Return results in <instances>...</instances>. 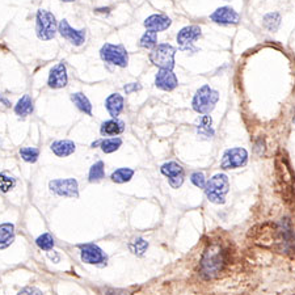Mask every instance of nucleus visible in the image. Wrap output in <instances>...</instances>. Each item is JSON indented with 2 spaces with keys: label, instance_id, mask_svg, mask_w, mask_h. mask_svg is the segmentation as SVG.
I'll use <instances>...</instances> for the list:
<instances>
[{
  "label": "nucleus",
  "instance_id": "obj_29",
  "mask_svg": "<svg viewBox=\"0 0 295 295\" xmlns=\"http://www.w3.org/2000/svg\"><path fill=\"white\" fill-rule=\"evenodd\" d=\"M20 155L23 157L24 161L27 163H35L38 160L39 156V149L35 147H23L20 149Z\"/></svg>",
  "mask_w": 295,
  "mask_h": 295
},
{
  "label": "nucleus",
  "instance_id": "obj_33",
  "mask_svg": "<svg viewBox=\"0 0 295 295\" xmlns=\"http://www.w3.org/2000/svg\"><path fill=\"white\" fill-rule=\"evenodd\" d=\"M190 181H192L193 184L196 185L197 188L204 189L205 185H206V178H205V175L202 172L192 173V176H190Z\"/></svg>",
  "mask_w": 295,
  "mask_h": 295
},
{
  "label": "nucleus",
  "instance_id": "obj_18",
  "mask_svg": "<svg viewBox=\"0 0 295 295\" xmlns=\"http://www.w3.org/2000/svg\"><path fill=\"white\" fill-rule=\"evenodd\" d=\"M123 130H125V123L117 118H113V119H109L102 123L100 127V133L105 137H113V135L121 134Z\"/></svg>",
  "mask_w": 295,
  "mask_h": 295
},
{
  "label": "nucleus",
  "instance_id": "obj_2",
  "mask_svg": "<svg viewBox=\"0 0 295 295\" xmlns=\"http://www.w3.org/2000/svg\"><path fill=\"white\" fill-rule=\"evenodd\" d=\"M205 193L207 200L212 204H224L226 202V194L230 189V182H228V177L223 173H218L206 181L205 185Z\"/></svg>",
  "mask_w": 295,
  "mask_h": 295
},
{
  "label": "nucleus",
  "instance_id": "obj_31",
  "mask_svg": "<svg viewBox=\"0 0 295 295\" xmlns=\"http://www.w3.org/2000/svg\"><path fill=\"white\" fill-rule=\"evenodd\" d=\"M35 244L38 245V248L43 249V251H50V249H53V247H54L55 244L54 237H53L50 234L45 232V234H42V235H39L38 237H37Z\"/></svg>",
  "mask_w": 295,
  "mask_h": 295
},
{
  "label": "nucleus",
  "instance_id": "obj_26",
  "mask_svg": "<svg viewBox=\"0 0 295 295\" xmlns=\"http://www.w3.org/2000/svg\"><path fill=\"white\" fill-rule=\"evenodd\" d=\"M122 145V139L121 138H106V139H102L100 141V147L105 153H112L114 151H117Z\"/></svg>",
  "mask_w": 295,
  "mask_h": 295
},
{
  "label": "nucleus",
  "instance_id": "obj_21",
  "mask_svg": "<svg viewBox=\"0 0 295 295\" xmlns=\"http://www.w3.org/2000/svg\"><path fill=\"white\" fill-rule=\"evenodd\" d=\"M33 110H34V105H33V100L29 94H24L15 105V113L20 117H27L33 113Z\"/></svg>",
  "mask_w": 295,
  "mask_h": 295
},
{
  "label": "nucleus",
  "instance_id": "obj_16",
  "mask_svg": "<svg viewBox=\"0 0 295 295\" xmlns=\"http://www.w3.org/2000/svg\"><path fill=\"white\" fill-rule=\"evenodd\" d=\"M123 97L119 93H112L105 100V108L113 118H117L123 110Z\"/></svg>",
  "mask_w": 295,
  "mask_h": 295
},
{
  "label": "nucleus",
  "instance_id": "obj_10",
  "mask_svg": "<svg viewBox=\"0 0 295 295\" xmlns=\"http://www.w3.org/2000/svg\"><path fill=\"white\" fill-rule=\"evenodd\" d=\"M58 31L60 33L63 38L70 41L75 46H82L86 41V30H78L71 27L67 20H62L58 24Z\"/></svg>",
  "mask_w": 295,
  "mask_h": 295
},
{
  "label": "nucleus",
  "instance_id": "obj_24",
  "mask_svg": "<svg viewBox=\"0 0 295 295\" xmlns=\"http://www.w3.org/2000/svg\"><path fill=\"white\" fill-rule=\"evenodd\" d=\"M129 249L133 255L143 256L148 249V243L143 237H134L129 243Z\"/></svg>",
  "mask_w": 295,
  "mask_h": 295
},
{
  "label": "nucleus",
  "instance_id": "obj_35",
  "mask_svg": "<svg viewBox=\"0 0 295 295\" xmlns=\"http://www.w3.org/2000/svg\"><path fill=\"white\" fill-rule=\"evenodd\" d=\"M168 182H169V185L172 186V188H175V189L180 188L181 185H182V182H184V175H178V176L169 177Z\"/></svg>",
  "mask_w": 295,
  "mask_h": 295
},
{
  "label": "nucleus",
  "instance_id": "obj_7",
  "mask_svg": "<svg viewBox=\"0 0 295 295\" xmlns=\"http://www.w3.org/2000/svg\"><path fill=\"white\" fill-rule=\"evenodd\" d=\"M247 149L241 148V147H235V148L227 149L223 153V157H222V161H220V167L223 169L240 168V167L247 164Z\"/></svg>",
  "mask_w": 295,
  "mask_h": 295
},
{
  "label": "nucleus",
  "instance_id": "obj_6",
  "mask_svg": "<svg viewBox=\"0 0 295 295\" xmlns=\"http://www.w3.org/2000/svg\"><path fill=\"white\" fill-rule=\"evenodd\" d=\"M100 57L104 62L118 67H126L127 62H129L127 51L122 45L105 43L100 50Z\"/></svg>",
  "mask_w": 295,
  "mask_h": 295
},
{
  "label": "nucleus",
  "instance_id": "obj_37",
  "mask_svg": "<svg viewBox=\"0 0 295 295\" xmlns=\"http://www.w3.org/2000/svg\"><path fill=\"white\" fill-rule=\"evenodd\" d=\"M62 1H66V3H70V1H75V0H62Z\"/></svg>",
  "mask_w": 295,
  "mask_h": 295
},
{
  "label": "nucleus",
  "instance_id": "obj_8",
  "mask_svg": "<svg viewBox=\"0 0 295 295\" xmlns=\"http://www.w3.org/2000/svg\"><path fill=\"white\" fill-rule=\"evenodd\" d=\"M49 188L57 196L60 197H71V198H78L79 196V185L75 178H59V180H53L49 184Z\"/></svg>",
  "mask_w": 295,
  "mask_h": 295
},
{
  "label": "nucleus",
  "instance_id": "obj_19",
  "mask_svg": "<svg viewBox=\"0 0 295 295\" xmlns=\"http://www.w3.org/2000/svg\"><path fill=\"white\" fill-rule=\"evenodd\" d=\"M197 134L205 139H211L214 137V129H212V119L210 116H202L200 117L196 125Z\"/></svg>",
  "mask_w": 295,
  "mask_h": 295
},
{
  "label": "nucleus",
  "instance_id": "obj_11",
  "mask_svg": "<svg viewBox=\"0 0 295 295\" xmlns=\"http://www.w3.org/2000/svg\"><path fill=\"white\" fill-rule=\"evenodd\" d=\"M201 37V28L197 25H189L182 28L177 34V43L181 50H189L193 46L194 41Z\"/></svg>",
  "mask_w": 295,
  "mask_h": 295
},
{
  "label": "nucleus",
  "instance_id": "obj_14",
  "mask_svg": "<svg viewBox=\"0 0 295 295\" xmlns=\"http://www.w3.org/2000/svg\"><path fill=\"white\" fill-rule=\"evenodd\" d=\"M177 78L172 70L160 68L155 76V86L161 90H172L177 87Z\"/></svg>",
  "mask_w": 295,
  "mask_h": 295
},
{
  "label": "nucleus",
  "instance_id": "obj_27",
  "mask_svg": "<svg viewBox=\"0 0 295 295\" xmlns=\"http://www.w3.org/2000/svg\"><path fill=\"white\" fill-rule=\"evenodd\" d=\"M105 177V167L102 161L94 163L89 169V181L90 182H98Z\"/></svg>",
  "mask_w": 295,
  "mask_h": 295
},
{
  "label": "nucleus",
  "instance_id": "obj_30",
  "mask_svg": "<svg viewBox=\"0 0 295 295\" xmlns=\"http://www.w3.org/2000/svg\"><path fill=\"white\" fill-rule=\"evenodd\" d=\"M156 42H157V33L147 30L145 34L142 35L141 41H139V46L145 47V49H151V47L156 46Z\"/></svg>",
  "mask_w": 295,
  "mask_h": 295
},
{
  "label": "nucleus",
  "instance_id": "obj_9",
  "mask_svg": "<svg viewBox=\"0 0 295 295\" xmlns=\"http://www.w3.org/2000/svg\"><path fill=\"white\" fill-rule=\"evenodd\" d=\"M79 248H80V257H82L83 263L90 264V265H100V264H105L108 260L105 252L96 244H82V245H79Z\"/></svg>",
  "mask_w": 295,
  "mask_h": 295
},
{
  "label": "nucleus",
  "instance_id": "obj_36",
  "mask_svg": "<svg viewBox=\"0 0 295 295\" xmlns=\"http://www.w3.org/2000/svg\"><path fill=\"white\" fill-rule=\"evenodd\" d=\"M142 87L139 86V83H130V84H126L123 87V89H125L126 93H131V92H135V90H139Z\"/></svg>",
  "mask_w": 295,
  "mask_h": 295
},
{
  "label": "nucleus",
  "instance_id": "obj_13",
  "mask_svg": "<svg viewBox=\"0 0 295 295\" xmlns=\"http://www.w3.org/2000/svg\"><path fill=\"white\" fill-rule=\"evenodd\" d=\"M67 82H68V76H67L66 64H64L63 62H60V63H58V64H57L55 67H53V70L50 71L47 84H49L50 88L59 89V88L66 87Z\"/></svg>",
  "mask_w": 295,
  "mask_h": 295
},
{
  "label": "nucleus",
  "instance_id": "obj_12",
  "mask_svg": "<svg viewBox=\"0 0 295 295\" xmlns=\"http://www.w3.org/2000/svg\"><path fill=\"white\" fill-rule=\"evenodd\" d=\"M210 19L214 23L220 24V25H231V24L235 25V24L239 23L240 16L231 7H220L210 16Z\"/></svg>",
  "mask_w": 295,
  "mask_h": 295
},
{
  "label": "nucleus",
  "instance_id": "obj_15",
  "mask_svg": "<svg viewBox=\"0 0 295 295\" xmlns=\"http://www.w3.org/2000/svg\"><path fill=\"white\" fill-rule=\"evenodd\" d=\"M171 19L168 16L165 15H152L147 17L145 21V27L147 28V30L155 31V33H159V31H163L165 29H168L171 27Z\"/></svg>",
  "mask_w": 295,
  "mask_h": 295
},
{
  "label": "nucleus",
  "instance_id": "obj_4",
  "mask_svg": "<svg viewBox=\"0 0 295 295\" xmlns=\"http://www.w3.org/2000/svg\"><path fill=\"white\" fill-rule=\"evenodd\" d=\"M35 31L38 38L42 41L54 38L58 31V24L55 16L46 9H38L35 16Z\"/></svg>",
  "mask_w": 295,
  "mask_h": 295
},
{
  "label": "nucleus",
  "instance_id": "obj_1",
  "mask_svg": "<svg viewBox=\"0 0 295 295\" xmlns=\"http://www.w3.org/2000/svg\"><path fill=\"white\" fill-rule=\"evenodd\" d=\"M224 252L220 245L212 244L205 251L201 261V274L205 278H215L224 266Z\"/></svg>",
  "mask_w": 295,
  "mask_h": 295
},
{
  "label": "nucleus",
  "instance_id": "obj_32",
  "mask_svg": "<svg viewBox=\"0 0 295 295\" xmlns=\"http://www.w3.org/2000/svg\"><path fill=\"white\" fill-rule=\"evenodd\" d=\"M16 181L13 177L8 176L5 173H0V192L8 193L15 188Z\"/></svg>",
  "mask_w": 295,
  "mask_h": 295
},
{
  "label": "nucleus",
  "instance_id": "obj_38",
  "mask_svg": "<svg viewBox=\"0 0 295 295\" xmlns=\"http://www.w3.org/2000/svg\"><path fill=\"white\" fill-rule=\"evenodd\" d=\"M294 122H295V119H294Z\"/></svg>",
  "mask_w": 295,
  "mask_h": 295
},
{
  "label": "nucleus",
  "instance_id": "obj_5",
  "mask_svg": "<svg viewBox=\"0 0 295 295\" xmlns=\"http://www.w3.org/2000/svg\"><path fill=\"white\" fill-rule=\"evenodd\" d=\"M175 53L176 49L168 43H160L152 49L149 53V60L159 68L172 70L175 66Z\"/></svg>",
  "mask_w": 295,
  "mask_h": 295
},
{
  "label": "nucleus",
  "instance_id": "obj_23",
  "mask_svg": "<svg viewBox=\"0 0 295 295\" xmlns=\"http://www.w3.org/2000/svg\"><path fill=\"white\" fill-rule=\"evenodd\" d=\"M134 176V169L131 168H118L116 169L113 173H112V181L113 182H117V184H123V182H127L133 178Z\"/></svg>",
  "mask_w": 295,
  "mask_h": 295
},
{
  "label": "nucleus",
  "instance_id": "obj_34",
  "mask_svg": "<svg viewBox=\"0 0 295 295\" xmlns=\"http://www.w3.org/2000/svg\"><path fill=\"white\" fill-rule=\"evenodd\" d=\"M17 295H43V293L39 290V289H37V287L28 286L24 287L21 291H19V294Z\"/></svg>",
  "mask_w": 295,
  "mask_h": 295
},
{
  "label": "nucleus",
  "instance_id": "obj_17",
  "mask_svg": "<svg viewBox=\"0 0 295 295\" xmlns=\"http://www.w3.org/2000/svg\"><path fill=\"white\" fill-rule=\"evenodd\" d=\"M50 148L57 156L66 157L75 152L76 146L72 141H55L51 143Z\"/></svg>",
  "mask_w": 295,
  "mask_h": 295
},
{
  "label": "nucleus",
  "instance_id": "obj_20",
  "mask_svg": "<svg viewBox=\"0 0 295 295\" xmlns=\"http://www.w3.org/2000/svg\"><path fill=\"white\" fill-rule=\"evenodd\" d=\"M15 240V226L12 223L0 224V249H5Z\"/></svg>",
  "mask_w": 295,
  "mask_h": 295
},
{
  "label": "nucleus",
  "instance_id": "obj_25",
  "mask_svg": "<svg viewBox=\"0 0 295 295\" xmlns=\"http://www.w3.org/2000/svg\"><path fill=\"white\" fill-rule=\"evenodd\" d=\"M160 172L164 175L165 177H173L178 176V175H184V168L180 164H177L176 161H168L165 164L161 165Z\"/></svg>",
  "mask_w": 295,
  "mask_h": 295
},
{
  "label": "nucleus",
  "instance_id": "obj_28",
  "mask_svg": "<svg viewBox=\"0 0 295 295\" xmlns=\"http://www.w3.org/2000/svg\"><path fill=\"white\" fill-rule=\"evenodd\" d=\"M279 24H281V16L277 12H273V13H267L265 17H264V27L266 28L267 30L275 31L278 29Z\"/></svg>",
  "mask_w": 295,
  "mask_h": 295
},
{
  "label": "nucleus",
  "instance_id": "obj_3",
  "mask_svg": "<svg viewBox=\"0 0 295 295\" xmlns=\"http://www.w3.org/2000/svg\"><path fill=\"white\" fill-rule=\"evenodd\" d=\"M218 100H219V94L216 90L212 89L210 86H202L193 97V109L196 110L197 113L207 114L215 108Z\"/></svg>",
  "mask_w": 295,
  "mask_h": 295
},
{
  "label": "nucleus",
  "instance_id": "obj_22",
  "mask_svg": "<svg viewBox=\"0 0 295 295\" xmlns=\"http://www.w3.org/2000/svg\"><path fill=\"white\" fill-rule=\"evenodd\" d=\"M71 101L74 102L80 112L88 114V116H92V104H90V101L88 100L86 94L80 93V92L72 93L71 94Z\"/></svg>",
  "mask_w": 295,
  "mask_h": 295
}]
</instances>
